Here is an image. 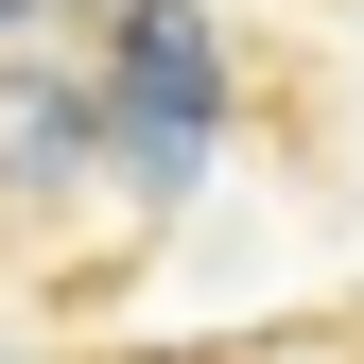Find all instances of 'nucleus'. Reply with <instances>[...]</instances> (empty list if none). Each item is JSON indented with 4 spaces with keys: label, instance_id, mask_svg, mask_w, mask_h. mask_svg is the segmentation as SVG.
<instances>
[{
    "label": "nucleus",
    "instance_id": "f257e3e1",
    "mask_svg": "<svg viewBox=\"0 0 364 364\" xmlns=\"http://www.w3.org/2000/svg\"><path fill=\"white\" fill-rule=\"evenodd\" d=\"M70 364H260V347H70Z\"/></svg>",
    "mask_w": 364,
    "mask_h": 364
}]
</instances>
